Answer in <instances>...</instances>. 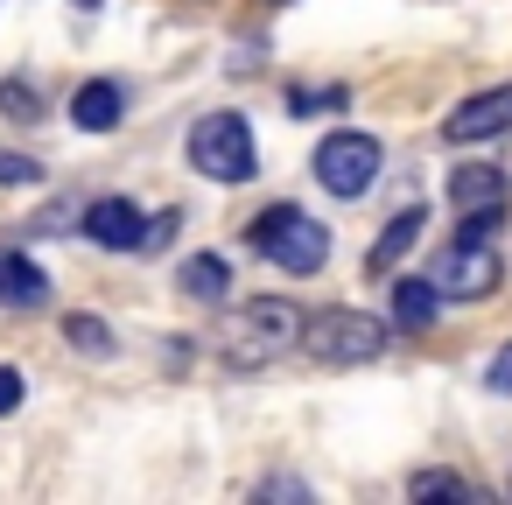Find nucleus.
<instances>
[{
	"mask_svg": "<svg viewBox=\"0 0 512 505\" xmlns=\"http://www.w3.org/2000/svg\"><path fill=\"white\" fill-rule=\"evenodd\" d=\"M281 351H302V309L288 295H253L225 323V365H274Z\"/></svg>",
	"mask_w": 512,
	"mask_h": 505,
	"instance_id": "obj_1",
	"label": "nucleus"
},
{
	"mask_svg": "<svg viewBox=\"0 0 512 505\" xmlns=\"http://www.w3.org/2000/svg\"><path fill=\"white\" fill-rule=\"evenodd\" d=\"M246 246L260 260H274L281 274H316L330 260V225L309 218L302 204H267L253 225H246Z\"/></svg>",
	"mask_w": 512,
	"mask_h": 505,
	"instance_id": "obj_2",
	"label": "nucleus"
},
{
	"mask_svg": "<svg viewBox=\"0 0 512 505\" xmlns=\"http://www.w3.org/2000/svg\"><path fill=\"white\" fill-rule=\"evenodd\" d=\"M386 344H393V323L372 309H309L302 316V351L316 365H372V358H386Z\"/></svg>",
	"mask_w": 512,
	"mask_h": 505,
	"instance_id": "obj_3",
	"label": "nucleus"
},
{
	"mask_svg": "<svg viewBox=\"0 0 512 505\" xmlns=\"http://www.w3.org/2000/svg\"><path fill=\"white\" fill-rule=\"evenodd\" d=\"M183 155H190V169H197L204 183H253V176H260V141H253L246 113H204V120L190 127Z\"/></svg>",
	"mask_w": 512,
	"mask_h": 505,
	"instance_id": "obj_4",
	"label": "nucleus"
},
{
	"mask_svg": "<svg viewBox=\"0 0 512 505\" xmlns=\"http://www.w3.org/2000/svg\"><path fill=\"white\" fill-rule=\"evenodd\" d=\"M379 162H386V148H379L372 134H358V127L323 134V141H316V155H309L316 183H323L330 197H344V204H358V197L379 183Z\"/></svg>",
	"mask_w": 512,
	"mask_h": 505,
	"instance_id": "obj_5",
	"label": "nucleus"
},
{
	"mask_svg": "<svg viewBox=\"0 0 512 505\" xmlns=\"http://www.w3.org/2000/svg\"><path fill=\"white\" fill-rule=\"evenodd\" d=\"M428 281H435L442 302H491L498 281H505V260L491 253V239H456V246H442Z\"/></svg>",
	"mask_w": 512,
	"mask_h": 505,
	"instance_id": "obj_6",
	"label": "nucleus"
},
{
	"mask_svg": "<svg viewBox=\"0 0 512 505\" xmlns=\"http://www.w3.org/2000/svg\"><path fill=\"white\" fill-rule=\"evenodd\" d=\"M498 134H512V85H484V92L456 99L449 120H442L449 148H477V141H498Z\"/></svg>",
	"mask_w": 512,
	"mask_h": 505,
	"instance_id": "obj_7",
	"label": "nucleus"
},
{
	"mask_svg": "<svg viewBox=\"0 0 512 505\" xmlns=\"http://www.w3.org/2000/svg\"><path fill=\"white\" fill-rule=\"evenodd\" d=\"M78 232H85L92 246H106V253H141V239H148V211H141L134 197H99V204H85Z\"/></svg>",
	"mask_w": 512,
	"mask_h": 505,
	"instance_id": "obj_8",
	"label": "nucleus"
},
{
	"mask_svg": "<svg viewBox=\"0 0 512 505\" xmlns=\"http://www.w3.org/2000/svg\"><path fill=\"white\" fill-rule=\"evenodd\" d=\"M120 120H127V92H120L113 78L78 85V99H71V127H78V134H113Z\"/></svg>",
	"mask_w": 512,
	"mask_h": 505,
	"instance_id": "obj_9",
	"label": "nucleus"
},
{
	"mask_svg": "<svg viewBox=\"0 0 512 505\" xmlns=\"http://www.w3.org/2000/svg\"><path fill=\"white\" fill-rule=\"evenodd\" d=\"M421 225H428V211H421V204L393 211V218H386V232H379V239H372V253H365V274H393V267H400V260L414 253Z\"/></svg>",
	"mask_w": 512,
	"mask_h": 505,
	"instance_id": "obj_10",
	"label": "nucleus"
},
{
	"mask_svg": "<svg viewBox=\"0 0 512 505\" xmlns=\"http://www.w3.org/2000/svg\"><path fill=\"white\" fill-rule=\"evenodd\" d=\"M435 316H442L435 281H428V274H400V281H393V330L421 337V330H435Z\"/></svg>",
	"mask_w": 512,
	"mask_h": 505,
	"instance_id": "obj_11",
	"label": "nucleus"
},
{
	"mask_svg": "<svg viewBox=\"0 0 512 505\" xmlns=\"http://www.w3.org/2000/svg\"><path fill=\"white\" fill-rule=\"evenodd\" d=\"M449 204H456V211L505 204V169H498V162H463V169H449Z\"/></svg>",
	"mask_w": 512,
	"mask_h": 505,
	"instance_id": "obj_12",
	"label": "nucleus"
},
{
	"mask_svg": "<svg viewBox=\"0 0 512 505\" xmlns=\"http://www.w3.org/2000/svg\"><path fill=\"white\" fill-rule=\"evenodd\" d=\"M0 302L8 309H43L50 302V274L29 253H0Z\"/></svg>",
	"mask_w": 512,
	"mask_h": 505,
	"instance_id": "obj_13",
	"label": "nucleus"
},
{
	"mask_svg": "<svg viewBox=\"0 0 512 505\" xmlns=\"http://www.w3.org/2000/svg\"><path fill=\"white\" fill-rule=\"evenodd\" d=\"M176 281H183L190 302H225V295H232V267H225V253H190Z\"/></svg>",
	"mask_w": 512,
	"mask_h": 505,
	"instance_id": "obj_14",
	"label": "nucleus"
},
{
	"mask_svg": "<svg viewBox=\"0 0 512 505\" xmlns=\"http://www.w3.org/2000/svg\"><path fill=\"white\" fill-rule=\"evenodd\" d=\"M344 99H351L344 85H295L288 92V113L295 120H316V113H344Z\"/></svg>",
	"mask_w": 512,
	"mask_h": 505,
	"instance_id": "obj_15",
	"label": "nucleus"
},
{
	"mask_svg": "<svg viewBox=\"0 0 512 505\" xmlns=\"http://www.w3.org/2000/svg\"><path fill=\"white\" fill-rule=\"evenodd\" d=\"M64 337L85 358H113V323H99V316H64Z\"/></svg>",
	"mask_w": 512,
	"mask_h": 505,
	"instance_id": "obj_16",
	"label": "nucleus"
},
{
	"mask_svg": "<svg viewBox=\"0 0 512 505\" xmlns=\"http://www.w3.org/2000/svg\"><path fill=\"white\" fill-rule=\"evenodd\" d=\"M407 491H414V498H477V484L456 477V470H414Z\"/></svg>",
	"mask_w": 512,
	"mask_h": 505,
	"instance_id": "obj_17",
	"label": "nucleus"
},
{
	"mask_svg": "<svg viewBox=\"0 0 512 505\" xmlns=\"http://www.w3.org/2000/svg\"><path fill=\"white\" fill-rule=\"evenodd\" d=\"M463 225H456V239H498V225H505V204H484V211H456Z\"/></svg>",
	"mask_w": 512,
	"mask_h": 505,
	"instance_id": "obj_18",
	"label": "nucleus"
},
{
	"mask_svg": "<svg viewBox=\"0 0 512 505\" xmlns=\"http://www.w3.org/2000/svg\"><path fill=\"white\" fill-rule=\"evenodd\" d=\"M0 183L29 190V183H43V162H36V155H15V148H0Z\"/></svg>",
	"mask_w": 512,
	"mask_h": 505,
	"instance_id": "obj_19",
	"label": "nucleus"
},
{
	"mask_svg": "<svg viewBox=\"0 0 512 505\" xmlns=\"http://www.w3.org/2000/svg\"><path fill=\"white\" fill-rule=\"evenodd\" d=\"M0 106H8L15 120H43V113H36V92H29L22 78H8V85H0Z\"/></svg>",
	"mask_w": 512,
	"mask_h": 505,
	"instance_id": "obj_20",
	"label": "nucleus"
},
{
	"mask_svg": "<svg viewBox=\"0 0 512 505\" xmlns=\"http://www.w3.org/2000/svg\"><path fill=\"white\" fill-rule=\"evenodd\" d=\"M484 386H491L498 400H512V344H505V351H498V358L484 365Z\"/></svg>",
	"mask_w": 512,
	"mask_h": 505,
	"instance_id": "obj_21",
	"label": "nucleus"
},
{
	"mask_svg": "<svg viewBox=\"0 0 512 505\" xmlns=\"http://www.w3.org/2000/svg\"><path fill=\"white\" fill-rule=\"evenodd\" d=\"M22 393H29V379H22L15 365H0V414H15V407H22Z\"/></svg>",
	"mask_w": 512,
	"mask_h": 505,
	"instance_id": "obj_22",
	"label": "nucleus"
},
{
	"mask_svg": "<svg viewBox=\"0 0 512 505\" xmlns=\"http://www.w3.org/2000/svg\"><path fill=\"white\" fill-rule=\"evenodd\" d=\"M78 8H99V0H78Z\"/></svg>",
	"mask_w": 512,
	"mask_h": 505,
	"instance_id": "obj_23",
	"label": "nucleus"
},
{
	"mask_svg": "<svg viewBox=\"0 0 512 505\" xmlns=\"http://www.w3.org/2000/svg\"><path fill=\"white\" fill-rule=\"evenodd\" d=\"M274 8H288V0H274Z\"/></svg>",
	"mask_w": 512,
	"mask_h": 505,
	"instance_id": "obj_24",
	"label": "nucleus"
}]
</instances>
